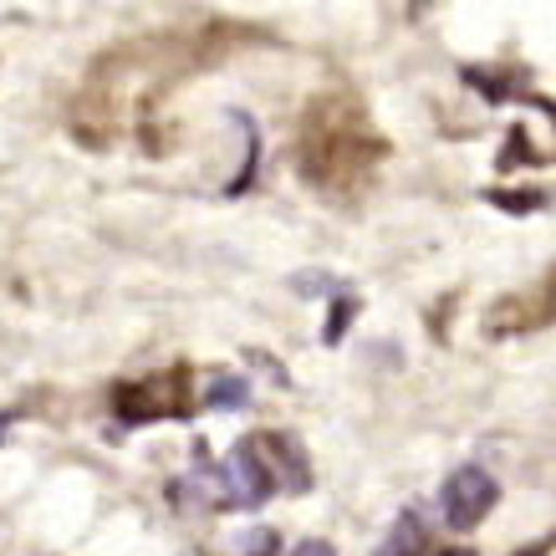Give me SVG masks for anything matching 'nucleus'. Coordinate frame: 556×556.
I'll list each match as a JSON object with an SVG mask.
<instances>
[{"mask_svg":"<svg viewBox=\"0 0 556 556\" xmlns=\"http://www.w3.org/2000/svg\"><path fill=\"white\" fill-rule=\"evenodd\" d=\"M245 399H251L245 378H215V383H210V393H204V404H210V408H240Z\"/></svg>","mask_w":556,"mask_h":556,"instance_id":"423d86ee","label":"nucleus"},{"mask_svg":"<svg viewBox=\"0 0 556 556\" xmlns=\"http://www.w3.org/2000/svg\"><path fill=\"white\" fill-rule=\"evenodd\" d=\"M291 556H338V552H332L327 541H302V546H296Z\"/></svg>","mask_w":556,"mask_h":556,"instance_id":"6e6552de","label":"nucleus"},{"mask_svg":"<svg viewBox=\"0 0 556 556\" xmlns=\"http://www.w3.org/2000/svg\"><path fill=\"white\" fill-rule=\"evenodd\" d=\"M174 388H179V372L159 378V383H118L113 399H118V414L128 424H143V419H159V414H179L174 404Z\"/></svg>","mask_w":556,"mask_h":556,"instance_id":"7ed1b4c3","label":"nucleus"},{"mask_svg":"<svg viewBox=\"0 0 556 556\" xmlns=\"http://www.w3.org/2000/svg\"><path fill=\"white\" fill-rule=\"evenodd\" d=\"M439 556H475V552H465V546H450V552H439Z\"/></svg>","mask_w":556,"mask_h":556,"instance_id":"9d476101","label":"nucleus"},{"mask_svg":"<svg viewBox=\"0 0 556 556\" xmlns=\"http://www.w3.org/2000/svg\"><path fill=\"white\" fill-rule=\"evenodd\" d=\"M495 501H501V480L485 465H459L439 490V510H444L450 531H475L495 510Z\"/></svg>","mask_w":556,"mask_h":556,"instance_id":"f257e3e1","label":"nucleus"},{"mask_svg":"<svg viewBox=\"0 0 556 556\" xmlns=\"http://www.w3.org/2000/svg\"><path fill=\"white\" fill-rule=\"evenodd\" d=\"M552 552V541H541V546H526V552H516V556H546Z\"/></svg>","mask_w":556,"mask_h":556,"instance_id":"1a4fd4ad","label":"nucleus"},{"mask_svg":"<svg viewBox=\"0 0 556 556\" xmlns=\"http://www.w3.org/2000/svg\"><path fill=\"white\" fill-rule=\"evenodd\" d=\"M11 419H16V414H0V429H5V424H11Z\"/></svg>","mask_w":556,"mask_h":556,"instance_id":"9b49d317","label":"nucleus"},{"mask_svg":"<svg viewBox=\"0 0 556 556\" xmlns=\"http://www.w3.org/2000/svg\"><path fill=\"white\" fill-rule=\"evenodd\" d=\"M255 444H261L266 470L276 475V485H281V490H306V485H312V465H306V455L296 450V439H287V434H255Z\"/></svg>","mask_w":556,"mask_h":556,"instance_id":"20e7f679","label":"nucleus"},{"mask_svg":"<svg viewBox=\"0 0 556 556\" xmlns=\"http://www.w3.org/2000/svg\"><path fill=\"white\" fill-rule=\"evenodd\" d=\"M225 480H230V501L236 506H261V501H270L276 495V475L266 470V455H261V444L251 439H240L236 450H230V459H225Z\"/></svg>","mask_w":556,"mask_h":556,"instance_id":"f03ea898","label":"nucleus"},{"mask_svg":"<svg viewBox=\"0 0 556 556\" xmlns=\"http://www.w3.org/2000/svg\"><path fill=\"white\" fill-rule=\"evenodd\" d=\"M424 546H429V531H424V521L414 510H404L399 521L388 526V541L378 546V556H419Z\"/></svg>","mask_w":556,"mask_h":556,"instance_id":"39448f33","label":"nucleus"},{"mask_svg":"<svg viewBox=\"0 0 556 556\" xmlns=\"http://www.w3.org/2000/svg\"><path fill=\"white\" fill-rule=\"evenodd\" d=\"M236 556H276V531H245V552Z\"/></svg>","mask_w":556,"mask_h":556,"instance_id":"0eeeda50","label":"nucleus"}]
</instances>
